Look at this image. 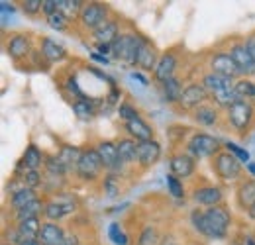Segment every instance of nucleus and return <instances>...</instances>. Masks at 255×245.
<instances>
[{
  "label": "nucleus",
  "mask_w": 255,
  "mask_h": 245,
  "mask_svg": "<svg viewBox=\"0 0 255 245\" xmlns=\"http://www.w3.org/2000/svg\"><path fill=\"white\" fill-rule=\"evenodd\" d=\"M45 161H47V157L39 151V147L35 143H30L28 149L24 151V157L20 163L30 171H39L41 167H45Z\"/></svg>",
  "instance_id": "5701e85b"
},
{
  "label": "nucleus",
  "mask_w": 255,
  "mask_h": 245,
  "mask_svg": "<svg viewBox=\"0 0 255 245\" xmlns=\"http://www.w3.org/2000/svg\"><path fill=\"white\" fill-rule=\"evenodd\" d=\"M20 245H41L37 240H26V242H22Z\"/></svg>",
  "instance_id": "09e8293b"
},
{
  "label": "nucleus",
  "mask_w": 255,
  "mask_h": 245,
  "mask_svg": "<svg viewBox=\"0 0 255 245\" xmlns=\"http://www.w3.org/2000/svg\"><path fill=\"white\" fill-rule=\"evenodd\" d=\"M22 10L28 16H37L39 12H43V0H24Z\"/></svg>",
  "instance_id": "79ce46f5"
},
{
  "label": "nucleus",
  "mask_w": 255,
  "mask_h": 245,
  "mask_svg": "<svg viewBox=\"0 0 255 245\" xmlns=\"http://www.w3.org/2000/svg\"><path fill=\"white\" fill-rule=\"evenodd\" d=\"M45 169H47V173H49L51 177H59V179H61L65 173L69 171L63 163L59 161V157H57V155L47 157V161H45Z\"/></svg>",
  "instance_id": "c9c22d12"
},
{
  "label": "nucleus",
  "mask_w": 255,
  "mask_h": 245,
  "mask_svg": "<svg viewBox=\"0 0 255 245\" xmlns=\"http://www.w3.org/2000/svg\"><path fill=\"white\" fill-rule=\"evenodd\" d=\"M191 222L194 230L198 234H202L208 240H224L230 224H232V216L228 212V208L220 206H212L206 210H192L191 212Z\"/></svg>",
  "instance_id": "f257e3e1"
},
{
  "label": "nucleus",
  "mask_w": 255,
  "mask_h": 245,
  "mask_svg": "<svg viewBox=\"0 0 255 245\" xmlns=\"http://www.w3.org/2000/svg\"><path fill=\"white\" fill-rule=\"evenodd\" d=\"M161 91H163V100H165V102L175 104V102L181 100V94H183L185 89L181 87V81H179L177 77H173V79H169V81H165V83L161 85Z\"/></svg>",
  "instance_id": "c85d7f7f"
},
{
  "label": "nucleus",
  "mask_w": 255,
  "mask_h": 245,
  "mask_svg": "<svg viewBox=\"0 0 255 245\" xmlns=\"http://www.w3.org/2000/svg\"><path fill=\"white\" fill-rule=\"evenodd\" d=\"M118 114H120V118L124 120V123L129 122V120H135V118H139V114H137V110L129 104V102H122L120 104V108H118Z\"/></svg>",
  "instance_id": "c03bdc74"
},
{
  "label": "nucleus",
  "mask_w": 255,
  "mask_h": 245,
  "mask_svg": "<svg viewBox=\"0 0 255 245\" xmlns=\"http://www.w3.org/2000/svg\"><path fill=\"white\" fill-rule=\"evenodd\" d=\"M83 8H85L83 0H57V12H61L69 22H73L75 18H81Z\"/></svg>",
  "instance_id": "cd10ccee"
},
{
  "label": "nucleus",
  "mask_w": 255,
  "mask_h": 245,
  "mask_svg": "<svg viewBox=\"0 0 255 245\" xmlns=\"http://www.w3.org/2000/svg\"><path fill=\"white\" fill-rule=\"evenodd\" d=\"M124 127H126V131L129 133V137L135 139V141H149V139H153V129H151V125L145 122L141 116L135 118V120L126 122Z\"/></svg>",
  "instance_id": "aec40b11"
},
{
  "label": "nucleus",
  "mask_w": 255,
  "mask_h": 245,
  "mask_svg": "<svg viewBox=\"0 0 255 245\" xmlns=\"http://www.w3.org/2000/svg\"><path fill=\"white\" fill-rule=\"evenodd\" d=\"M175 69H177V57H175V53H163L159 57V63H157L155 71H153V77H155L157 83L163 85L165 81H169V79L175 77Z\"/></svg>",
  "instance_id": "6ab92c4d"
},
{
  "label": "nucleus",
  "mask_w": 255,
  "mask_h": 245,
  "mask_svg": "<svg viewBox=\"0 0 255 245\" xmlns=\"http://www.w3.org/2000/svg\"><path fill=\"white\" fill-rule=\"evenodd\" d=\"M161 245H177V244H173V242H165V244H161Z\"/></svg>",
  "instance_id": "864d4df0"
},
{
  "label": "nucleus",
  "mask_w": 255,
  "mask_h": 245,
  "mask_svg": "<svg viewBox=\"0 0 255 245\" xmlns=\"http://www.w3.org/2000/svg\"><path fill=\"white\" fill-rule=\"evenodd\" d=\"M161 157V145L159 141L149 139V141H137V165L141 169H149L155 165Z\"/></svg>",
  "instance_id": "1a4fd4ad"
},
{
  "label": "nucleus",
  "mask_w": 255,
  "mask_h": 245,
  "mask_svg": "<svg viewBox=\"0 0 255 245\" xmlns=\"http://www.w3.org/2000/svg\"><path fill=\"white\" fill-rule=\"evenodd\" d=\"M2 245H10V244H6V242H2Z\"/></svg>",
  "instance_id": "5fc2aeb1"
},
{
  "label": "nucleus",
  "mask_w": 255,
  "mask_h": 245,
  "mask_svg": "<svg viewBox=\"0 0 255 245\" xmlns=\"http://www.w3.org/2000/svg\"><path fill=\"white\" fill-rule=\"evenodd\" d=\"M248 216H250V218H252V220H255V206H252V208H250V210H248Z\"/></svg>",
  "instance_id": "3c124183"
},
{
  "label": "nucleus",
  "mask_w": 255,
  "mask_h": 245,
  "mask_svg": "<svg viewBox=\"0 0 255 245\" xmlns=\"http://www.w3.org/2000/svg\"><path fill=\"white\" fill-rule=\"evenodd\" d=\"M222 198H224L222 188H218V186H214V184L198 186V188H194V192H192V200H194L198 206H208V208L220 206Z\"/></svg>",
  "instance_id": "9d476101"
},
{
  "label": "nucleus",
  "mask_w": 255,
  "mask_h": 245,
  "mask_svg": "<svg viewBox=\"0 0 255 245\" xmlns=\"http://www.w3.org/2000/svg\"><path fill=\"white\" fill-rule=\"evenodd\" d=\"M238 206L246 212L252 206H255V181H246V183L240 184V188H238Z\"/></svg>",
  "instance_id": "a878e982"
},
{
  "label": "nucleus",
  "mask_w": 255,
  "mask_h": 245,
  "mask_svg": "<svg viewBox=\"0 0 255 245\" xmlns=\"http://www.w3.org/2000/svg\"><path fill=\"white\" fill-rule=\"evenodd\" d=\"M167 188L175 198H185V186L175 175H167Z\"/></svg>",
  "instance_id": "ea45409f"
},
{
  "label": "nucleus",
  "mask_w": 255,
  "mask_h": 245,
  "mask_svg": "<svg viewBox=\"0 0 255 245\" xmlns=\"http://www.w3.org/2000/svg\"><path fill=\"white\" fill-rule=\"evenodd\" d=\"M100 159H102V165L104 169L108 171H118L122 169V161H120V155H118V145L114 141H98V145L95 147Z\"/></svg>",
  "instance_id": "f8f14e48"
},
{
  "label": "nucleus",
  "mask_w": 255,
  "mask_h": 245,
  "mask_svg": "<svg viewBox=\"0 0 255 245\" xmlns=\"http://www.w3.org/2000/svg\"><path fill=\"white\" fill-rule=\"evenodd\" d=\"M57 12V0H43V14L51 16Z\"/></svg>",
  "instance_id": "a18cd8bd"
},
{
  "label": "nucleus",
  "mask_w": 255,
  "mask_h": 245,
  "mask_svg": "<svg viewBox=\"0 0 255 245\" xmlns=\"http://www.w3.org/2000/svg\"><path fill=\"white\" fill-rule=\"evenodd\" d=\"M210 73L222 75V77H228V79H236L238 75H242L230 53H216L210 59Z\"/></svg>",
  "instance_id": "ddd939ff"
},
{
  "label": "nucleus",
  "mask_w": 255,
  "mask_h": 245,
  "mask_svg": "<svg viewBox=\"0 0 255 245\" xmlns=\"http://www.w3.org/2000/svg\"><path fill=\"white\" fill-rule=\"evenodd\" d=\"M189 153L194 159L214 157L220 153V141L208 133H194L189 141Z\"/></svg>",
  "instance_id": "39448f33"
},
{
  "label": "nucleus",
  "mask_w": 255,
  "mask_h": 245,
  "mask_svg": "<svg viewBox=\"0 0 255 245\" xmlns=\"http://www.w3.org/2000/svg\"><path fill=\"white\" fill-rule=\"evenodd\" d=\"M159 240H157V230L153 226H145L139 234V240H137V245H157Z\"/></svg>",
  "instance_id": "e433bc0d"
},
{
  "label": "nucleus",
  "mask_w": 255,
  "mask_h": 245,
  "mask_svg": "<svg viewBox=\"0 0 255 245\" xmlns=\"http://www.w3.org/2000/svg\"><path fill=\"white\" fill-rule=\"evenodd\" d=\"M230 55H232V59L236 61V65H238V69H240L242 75H254L255 73V61L252 59V55H250L246 43H234L232 49H230Z\"/></svg>",
  "instance_id": "4468645a"
},
{
  "label": "nucleus",
  "mask_w": 255,
  "mask_h": 245,
  "mask_svg": "<svg viewBox=\"0 0 255 245\" xmlns=\"http://www.w3.org/2000/svg\"><path fill=\"white\" fill-rule=\"evenodd\" d=\"M43 210H45V204L37 198V200L30 202L28 206H24L22 210L14 212V218H16V222H24V220H30V218H39V214H41Z\"/></svg>",
  "instance_id": "473e14b6"
},
{
  "label": "nucleus",
  "mask_w": 255,
  "mask_h": 245,
  "mask_svg": "<svg viewBox=\"0 0 255 245\" xmlns=\"http://www.w3.org/2000/svg\"><path fill=\"white\" fill-rule=\"evenodd\" d=\"M246 244H248V245H255V242L252 240V238H250V240H246Z\"/></svg>",
  "instance_id": "603ef678"
},
{
  "label": "nucleus",
  "mask_w": 255,
  "mask_h": 245,
  "mask_svg": "<svg viewBox=\"0 0 255 245\" xmlns=\"http://www.w3.org/2000/svg\"><path fill=\"white\" fill-rule=\"evenodd\" d=\"M248 171H250L252 175H255V161H250V163H248Z\"/></svg>",
  "instance_id": "8fccbe9b"
},
{
  "label": "nucleus",
  "mask_w": 255,
  "mask_h": 245,
  "mask_svg": "<svg viewBox=\"0 0 255 245\" xmlns=\"http://www.w3.org/2000/svg\"><path fill=\"white\" fill-rule=\"evenodd\" d=\"M33 200H37V192H35L33 188H24V190L16 192L14 196H10V208H12L14 212H18V210H22L24 206H28L30 202H33Z\"/></svg>",
  "instance_id": "7c9ffc66"
},
{
  "label": "nucleus",
  "mask_w": 255,
  "mask_h": 245,
  "mask_svg": "<svg viewBox=\"0 0 255 245\" xmlns=\"http://www.w3.org/2000/svg\"><path fill=\"white\" fill-rule=\"evenodd\" d=\"M93 37H95L96 45H110L120 37V28H118V22L116 20H106L100 28H96L93 31Z\"/></svg>",
  "instance_id": "f3484780"
},
{
  "label": "nucleus",
  "mask_w": 255,
  "mask_h": 245,
  "mask_svg": "<svg viewBox=\"0 0 255 245\" xmlns=\"http://www.w3.org/2000/svg\"><path fill=\"white\" fill-rule=\"evenodd\" d=\"M108 238H110V242L114 245H128V236L122 232V228H120V224H110V228H108Z\"/></svg>",
  "instance_id": "4c0bfd02"
},
{
  "label": "nucleus",
  "mask_w": 255,
  "mask_h": 245,
  "mask_svg": "<svg viewBox=\"0 0 255 245\" xmlns=\"http://www.w3.org/2000/svg\"><path fill=\"white\" fill-rule=\"evenodd\" d=\"M102 169H104V165H102V159H100L98 151L96 149H85L79 165H77V175L83 181H96Z\"/></svg>",
  "instance_id": "423d86ee"
},
{
  "label": "nucleus",
  "mask_w": 255,
  "mask_h": 245,
  "mask_svg": "<svg viewBox=\"0 0 255 245\" xmlns=\"http://www.w3.org/2000/svg\"><path fill=\"white\" fill-rule=\"evenodd\" d=\"M234 85H236L234 79H228V77L216 75V73H206V75L202 77V87L208 91V96H210L212 92L222 91V89H230V87H234Z\"/></svg>",
  "instance_id": "393cba45"
},
{
  "label": "nucleus",
  "mask_w": 255,
  "mask_h": 245,
  "mask_svg": "<svg viewBox=\"0 0 255 245\" xmlns=\"http://www.w3.org/2000/svg\"><path fill=\"white\" fill-rule=\"evenodd\" d=\"M210 96H208V91L202 87V85H189L183 94H181V100H179V104L183 106V108H187V110H196L198 106H202L206 100H208Z\"/></svg>",
  "instance_id": "9b49d317"
},
{
  "label": "nucleus",
  "mask_w": 255,
  "mask_h": 245,
  "mask_svg": "<svg viewBox=\"0 0 255 245\" xmlns=\"http://www.w3.org/2000/svg\"><path fill=\"white\" fill-rule=\"evenodd\" d=\"M118 145V155L122 165H131L137 163V141L131 137H122L120 141H116Z\"/></svg>",
  "instance_id": "b1692460"
},
{
  "label": "nucleus",
  "mask_w": 255,
  "mask_h": 245,
  "mask_svg": "<svg viewBox=\"0 0 255 245\" xmlns=\"http://www.w3.org/2000/svg\"><path fill=\"white\" fill-rule=\"evenodd\" d=\"M244 43H246V47H248V51H250L252 59L255 61V33H252V35H248V39H246Z\"/></svg>",
  "instance_id": "49530a36"
},
{
  "label": "nucleus",
  "mask_w": 255,
  "mask_h": 245,
  "mask_svg": "<svg viewBox=\"0 0 255 245\" xmlns=\"http://www.w3.org/2000/svg\"><path fill=\"white\" fill-rule=\"evenodd\" d=\"M41 220L39 218H30V220H24V222H18L16 224V230L26 238V240H37L39 238V232H41Z\"/></svg>",
  "instance_id": "c756f323"
},
{
  "label": "nucleus",
  "mask_w": 255,
  "mask_h": 245,
  "mask_svg": "<svg viewBox=\"0 0 255 245\" xmlns=\"http://www.w3.org/2000/svg\"><path fill=\"white\" fill-rule=\"evenodd\" d=\"M159 63V57H157V51L153 47V43H149L145 37L139 45V51H137V57H135V67H139L141 71H155Z\"/></svg>",
  "instance_id": "2eb2a0df"
},
{
  "label": "nucleus",
  "mask_w": 255,
  "mask_h": 245,
  "mask_svg": "<svg viewBox=\"0 0 255 245\" xmlns=\"http://www.w3.org/2000/svg\"><path fill=\"white\" fill-rule=\"evenodd\" d=\"M143 41V35L137 33H120V37L112 43V57L128 65H135V57L139 51V45Z\"/></svg>",
  "instance_id": "f03ea898"
},
{
  "label": "nucleus",
  "mask_w": 255,
  "mask_h": 245,
  "mask_svg": "<svg viewBox=\"0 0 255 245\" xmlns=\"http://www.w3.org/2000/svg\"><path fill=\"white\" fill-rule=\"evenodd\" d=\"M65 238H67V234H65V230L59 224H55V222H45V224L41 226V232H39L37 242L41 245H61L65 242Z\"/></svg>",
  "instance_id": "dca6fc26"
},
{
  "label": "nucleus",
  "mask_w": 255,
  "mask_h": 245,
  "mask_svg": "<svg viewBox=\"0 0 255 245\" xmlns=\"http://www.w3.org/2000/svg\"><path fill=\"white\" fill-rule=\"evenodd\" d=\"M75 210V202H65V200H51L45 204L43 216L47 218V222H57L63 216L71 214Z\"/></svg>",
  "instance_id": "4be33fe9"
},
{
  "label": "nucleus",
  "mask_w": 255,
  "mask_h": 245,
  "mask_svg": "<svg viewBox=\"0 0 255 245\" xmlns=\"http://www.w3.org/2000/svg\"><path fill=\"white\" fill-rule=\"evenodd\" d=\"M129 79H131V81H137V85H141V87H147V85H149L147 77H143V75L137 73V71H135V73H129Z\"/></svg>",
  "instance_id": "de8ad7c7"
},
{
  "label": "nucleus",
  "mask_w": 255,
  "mask_h": 245,
  "mask_svg": "<svg viewBox=\"0 0 255 245\" xmlns=\"http://www.w3.org/2000/svg\"><path fill=\"white\" fill-rule=\"evenodd\" d=\"M39 51H41V55L45 57L47 63H59L67 57V49H65L61 43H57V41H53L49 37H43L41 39V49Z\"/></svg>",
  "instance_id": "412c9836"
},
{
  "label": "nucleus",
  "mask_w": 255,
  "mask_h": 245,
  "mask_svg": "<svg viewBox=\"0 0 255 245\" xmlns=\"http://www.w3.org/2000/svg\"><path fill=\"white\" fill-rule=\"evenodd\" d=\"M234 91L240 96V100H248V98H255V83L250 79H240L234 85Z\"/></svg>",
  "instance_id": "f704fd0d"
},
{
  "label": "nucleus",
  "mask_w": 255,
  "mask_h": 245,
  "mask_svg": "<svg viewBox=\"0 0 255 245\" xmlns=\"http://www.w3.org/2000/svg\"><path fill=\"white\" fill-rule=\"evenodd\" d=\"M192 116H194L196 122L202 123V125H214V123L218 122V110H216L214 106H210V104L198 106Z\"/></svg>",
  "instance_id": "2f4dec72"
},
{
  "label": "nucleus",
  "mask_w": 255,
  "mask_h": 245,
  "mask_svg": "<svg viewBox=\"0 0 255 245\" xmlns=\"http://www.w3.org/2000/svg\"><path fill=\"white\" fill-rule=\"evenodd\" d=\"M104 192H106L108 198L118 196V192H120V183H118V179H116L114 175H108V177L104 179Z\"/></svg>",
  "instance_id": "37998d69"
},
{
  "label": "nucleus",
  "mask_w": 255,
  "mask_h": 245,
  "mask_svg": "<svg viewBox=\"0 0 255 245\" xmlns=\"http://www.w3.org/2000/svg\"><path fill=\"white\" fill-rule=\"evenodd\" d=\"M106 20H110L108 18V6L106 4H102V2H89V4H85L83 12H81V24L87 30L95 31Z\"/></svg>",
  "instance_id": "0eeeda50"
},
{
  "label": "nucleus",
  "mask_w": 255,
  "mask_h": 245,
  "mask_svg": "<svg viewBox=\"0 0 255 245\" xmlns=\"http://www.w3.org/2000/svg\"><path fill=\"white\" fill-rule=\"evenodd\" d=\"M6 53H8V57L14 59V61H20V59L30 57V55L33 53L30 37L24 35V33H16V35H12V37L8 39V43H6Z\"/></svg>",
  "instance_id": "6e6552de"
},
{
  "label": "nucleus",
  "mask_w": 255,
  "mask_h": 245,
  "mask_svg": "<svg viewBox=\"0 0 255 245\" xmlns=\"http://www.w3.org/2000/svg\"><path fill=\"white\" fill-rule=\"evenodd\" d=\"M83 151H85V149H79L77 145H61L57 157H59V161L63 163L69 171H71V169L77 171V165H79V161H81V157H83Z\"/></svg>",
  "instance_id": "bb28decb"
},
{
  "label": "nucleus",
  "mask_w": 255,
  "mask_h": 245,
  "mask_svg": "<svg viewBox=\"0 0 255 245\" xmlns=\"http://www.w3.org/2000/svg\"><path fill=\"white\" fill-rule=\"evenodd\" d=\"M212 169L216 171V175L222 181H236L242 175V163L238 157L230 153V151H220L218 155H214L212 159Z\"/></svg>",
  "instance_id": "20e7f679"
},
{
  "label": "nucleus",
  "mask_w": 255,
  "mask_h": 245,
  "mask_svg": "<svg viewBox=\"0 0 255 245\" xmlns=\"http://www.w3.org/2000/svg\"><path fill=\"white\" fill-rule=\"evenodd\" d=\"M169 167H171V173L177 179H189L194 173V157L185 153L173 155L171 161H169Z\"/></svg>",
  "instance_id": "a211bd4d"
},
{
  "label": "nucleus",
  "mask_w": 255,
  "mask_h": 245,
  "mask_svg": "<svg viewBox=\"0 0 255 245\" xmlns=\"http://www.w3.org/2000/svg\"><path fill=\"white\" fill-rule=\"evenodd\" d=\"M224 149L230 151L234 157H238L240 161L250 163V151H248V149H244V147H240V145H236V143H232V141H226V143H224Z\"/></svg>",
  "instance_id": "a19ab883"
},
{
  "label": "nucleus",
  "mask_w": 255,
  "mask_h": 245,
  "mask_svg": "<svg viewBox=\"0 0 255 245\" xmlns=\"http://www.w3.org/2000/svg\"><path fill=\"white\" fill-rule=\"evenodd\" d=\"M73 112L77 114V118H79V120H91V118H95V114H96L93 102H91V100H87V98L73 102Z\"/></svg>",
  "instance_id": "72a5a7b5"
},
{
  "label": "nucleus",
  "mask_w": 255,
  "mask_h": 245,
  "mask_svg": "<svg viewBox=\"0 0 255 245\" xmlns=\"http://www.w3.org/2000/svg\"><path fill=\"white\" fill-rule=\"evenodd\" d=\"M45 18H47V26H49L51 30L65 31V30H67V26H69V20L65 18L61 12H55V14L45 16Z\"/></svg>",
  "instance_id": "58836bf2"
},
{
  "label": "nucleus",
  "mask_w": 255,
  "mask_h": 245,
  "mask_svg": "<svg viewBox=\"0 0 255 245\" xmlns=\"http://www.w3.org/2000/svg\"><path fill=\"white\" fill-rule=\"evenodd\" d=\"M255 118V108L250 100H238L234 106L228 108V120L230 123L240 131V133H246Z\"/></svg>",
  "instance_id": "7ed1b4c3"
}]
</instances>
